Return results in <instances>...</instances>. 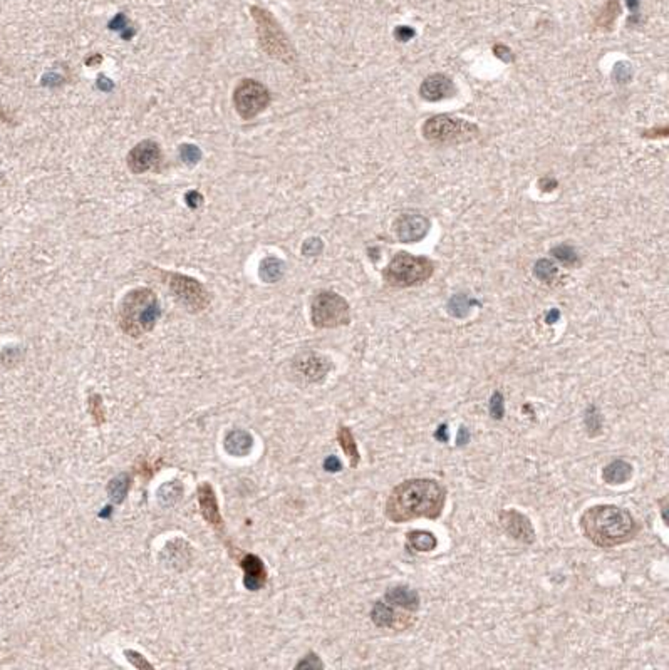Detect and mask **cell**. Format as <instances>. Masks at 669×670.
<instances>
[{"label": "cell", "instance_id": "1", "mask_svg": "<svg viewBox=\"0 0 669 670\" xmlns=\"http://www.w3.org/2000/svg\"><path fill=\"white\" fill-rule=\"evenodd\" d=\"M445 503L446 488L440 481L430 478L406 479L391 490L384 504V516L394 525L419 518L438 520Z\"/></svg>", "mask_w": 669, "mask_h": 670}, {"label": "cell", "instance_id": "2", "mask_svg": "<svg viewBox=\"0 0 669 670\" xmlns=\"http://www.w3.org/2000/svg\"><path fill=\"white\" fill-rule=\"evenodd\" d=\"M580 532L592 545L603 550L626 545L639 533L638 520L626 508L616 504H596L580 515Z\"/></svg>", "mask_w": 669, "mask_h": 670}, {"label": "cell", "instance_id": "3", "mask_svg": "<svg viewBox=\"0 0 669 670\" xmlns=\"http://www.w3.org/2000/svg\"><path fill=\"white\" fill-rule=\"evenodd\" d=\"M161 309L158 297L150 289H134L124 295L120 305V327L126 335L138 337L148 334L157 326Z\"/></svg>", "mask_w": 669, "mask_h": 670}, {"label": "cell", "instance_id": "4", "mask_svg": "<svg viewBox=\"0 0 669 670\" xmlns=\"http://www.w3.org/2000/svg\"><path fill=\"white\" fill-rule=\"evenodd\" d=\"M433 262L426 256H415L406 252H399L393 256L391 263L384 268V282L394 289H408L426 282L433 275Z\"/></svg>", "mask_w": 669, "mask_h": 670}, {"label": "cell", "instance_id": "5", "mask_svg": "<svg viewBox=\"0 0 669 670\" xmlns=\"http://www.w3.org/2000/svg\"><path fill=\"white\" fill-rule=\"evenodd\" d=\"M252 15H254L257 24L260 45H262L265 52L273 59L285 62V64L296 61V50H294L289 37L285 36V32L282 31V27L277 24L271 12L264 10L260 7H252Z\"/></svg>", "mask_w": 669, "mask_h": 670}, {"label": "cell", "instance_id": "6", "mask_svg": "<svg viewBox=\"0 0 669 670\" xmlns=\"http://www.w3.org/2000/svg\"><path fill=\"white\" fill-rule=\"evenodd\" d=\"M310 320L317 328H338L351 322V307L343 295L322 290L310 303Z\"/></svg>", "mask_w": 669, "mask_h": 670}, {"label": "cell", "instance_id": "7", "mask_svg": "<svg viewBox=\"0 0 669 670\" xmlns=\"http://www.w3.org/2000/svg\"><path fill=\"white\" fill-rule=\"evenodd\" d=\"M478 126L448 115L433 116L423 124V136L435 143H465L478 136Z\"/></svg>", "mask_w": 669, "mask_h": 670}, {"label": "cell", "instance_id": "8", "mask_svg": "<svg viewBox=\"0 0 669 670\" xmlns=\"http://www.w3.org/2000/svg\"><path fill=\"white\" fill-rule=\"evenodd\" d=\"M168 285H170V290L173 292L176 300L188 312L199 314L210 305V293L195 278L182 275V273H170Z\"/></svg>", "mask_w": 669, "mask_h": 670}, {"label": "cell", "instance_id": "9", "mask_svg": "<svg viewBox=\"0 0 669 670\" xmlns=\"http://www.w3.org/2000/svg\"><path fill=\"white\" fill-rule=\"evenodd\" d=\"M235 109L243 119H252L259 112H262L271 103V94L264 84L245 79L237 86L233 92Z\"/></svg>", "mask_w": 669, "mask_h": 670}, {"label": "cell", "instance_id": "10", "mask_svg": "<svg viewBox=\"0 0 669 670\" xmlns=\"http://www.w3.org/2000/svg\"><path fill=\"white\" fill-rule=\"evenodd\" d=\"M415 613L396 606L386 604L384 600H377L371 609V622L377 629L403 632L415 625Z\"/></svg>", "mask_w": 669, "mask_h": 670}, {"label": "cell", "instance_id": "11", "mask_svg": "<svg viewBox=\"0 0 669 670\" xmlns=\"http://www.w3.org/2000/svg\"><path fill=\"white\" fill-rule=\"evenodd\" d=\"M500 525H502L503 532L508 534V537L515 539V541L524 543V545H532L535 543V530H533L532 521L527 515L520 513L519 509L510 508V509H503L498 516Z\"/></svg>", "mask_w": 669, "mask_h": 670}, {"label": "cell", "instance_id": "12", "mask_svg": "<svg viewBox=\"0 0 669 670\" xmlns=\"http://www.w3.org/2000/svg\"><path fill=\"white\" fill-rule=\"evenodd\" d=\"M292 367L297 377L304 379L305 382H310V384H315V382H322L327 377V374L332 369V364L327 357L321 356V354L305 352L294 359Z\"/></svg>", "mask_w": 669, "mask_h": 670}, {"label": "cell", "instance_id": "13", "mask_svg": "<svg viewBox=\"0 0 669 670\" xmlns=\"http://www.w3.org/2000/svg\"><path fill=\"white\" fill-rule=\"evenodd\" d=\"M430 231V220L423 214L405 213L394 221V233L399 242L413 243L426 237Z\"/></svg>", "mask_w": 669, "mask_h": 670}, {"label": "cell", "instance_id": "14", "mask_svg": "<svg viewBox=\"0 0 669 670\" xmlns=\"http://www.w3.org/2000/svg\"><path fill=\"white\" fill-rule=\"evenodd\" d=\"M161 150L154 141H143L128 154V166L133 173H146L159 166Z\"/></svg>", "mask_w": 669, "mask_h": 670}, {"label": "cell", "instance_id": "15", "mask_svg": "<svg viewBox=\"0 0 669 670\" xmlns=\"http://www.w3.org/2000/svg\"><path fill=\"white\" fill-rule=\"evenodd\" d=\"M419 94L424 101L430 103H438V101L453 98L456 94V86L448 75L445 74H433L428 75L426 79L419 86Z\"/></svg>", "mask_w": 669, "mask_h": 670}, {"label": "cell", "instance_id": "16", "mask_svg": "<svg viewBox=\"0 0 669 670\" xmlns=\"http://www.w3.org/2000/svg\"><path fill=\"white\" fill-rule=\"evenodd\" d=\"M240 567L243 570V585L248 592H259L267 583V570L260 556L248 553L240 560Z\"/></svg>", "mask_w": 669, "mask_h": 670}, {"label": "cell", "instance_id": "17", "mask_svg": "<svg viewBox=\"0 0 669 670\" xmlns=\"http://www.w3.org/2000/svg\"><path fill=\"white\" fill-rule=\"evenodd\" d=\"M199 504H200V511L203 515L205 521L208 525H212L213 528L222 530L223 528V518L220 515V509H218V500L215 495V490L210 483H203L200 484L199 488Z\"/></svg>", "mask_w": 669, "mask_h": 670}, {"label": "cell", "instance_id": "18", "mask_svg": "<svg viewBox=\"0 0 669 670\" xmlns=\"http://www.w3.org/2000/svg\"><path fill=\"white\" fill-rule=\"evenodd\" d=\"M382 600L386 604L396 606V609L406 610V612H418L419 609V595L418 592L413 588H410L408 585H396V587H391L388 592L384 593V598Z\"/></svg>", "mask_w": 669, "mask_h": 670}, {"label": "cell", "instance_id": "19", "mask_svg": "<svg viewBox=\"0 0 669 670\" xmlns=\"http://www.w3.org/2000/svg\"><path fill=\"white\" fill-rule=\"evenodd\" d=\"M161 562L175 570H183L192 562V548L185 539H173L163 548Z\"/></svg>", "mask_w": 669, "mask_h": 670}, {"label": "cell", "instance_id": "20", "mask_svg": "<svg viewBox=\"0 0 669 670\" xmlns=\"http://www.w3.org/2000/svg\"><path fill=\"white\" fill-rule=\"evenodd\" d=\"M223 448L233 458H245L254 449V436L243 429H233L223 439Z\"/></svg>", "mask_w": 669, "mask_h": 670}, {"label": "cell", "instance_id": "21", "mask_svg": "<svg viewBox=\"0 0 669 670\" xmlns=\"http://www.w3.org/2000/svg\"><path fill=\"white\" fill-rule=\"evenodd\" d=\"M633 465L624 459H616L609 463L603 469V481L609 486H617V484L628 483L633 478Z\"/></svg>", "mask_w": 669, "mask_h": 670}, {"label": "cell", "instance_id": "22", "mask_svg": "<svg viewBox=\"0 0 669 670\" xmlns=\"http://www.w3.org/2000/svg\"><path fill=\"white\" fill-rule=\"evenodd\" d=\"M436 546H438V539L426 530H413L406 534L408 550L418 551V553H430V551L436 550Z\"/></svg>", "mask_w": 669, "mask_h": 670}, {"label": "cell", "instance_id": "23", "mask_svg": "<svg viewBox=\"0 0 669 670\" xmlns=\"http://www.w3.org/2000/svg\"><path fill=\"white\" fill-rule=\"evenodd\" d=\"M338 442L340 446V449L344 451L349 459V466L351 467H357L361 463V453L359 448H357V442L354 434H352L351 428L347 425H339L338 429Z\"/></svg>", "mask_w": 669, "mask_h": 670}, {"label": "cell", "instance_id": "24", "mask_svg": "<svg viewBox=\"0 0 669 670\" xmlns=\"http://www.w3.org/2000/svg\"><path fill=\"white\" fill-rule=\"evenodd\" d=\"M129 488H131V478H129L128 473H121L109 481L108 496L111 498L113 503L121 504L128 496Z\"/></svg>", "mask_w": 669, "mask_h": 670}, {"label": "cell", "instance_id": "25", "mask_svg": "<svg viewBox=\"0 0 669 670\" xmlns=\"http://www.w3.org/2000/svg\"><path fill=\"white\" fill-rule=\"evenodd\" d=\"M284 272H285L284 262L279 258H275V256H268V258L262 260V263H260V268H259L260 278H262L264 282H267V284L279 282L280 278L284 277Z\"/></svg>", "mask_w": 669, "mask_h": 670}, {"label": "cell", "instance_id": "26", "mask_svg": "<svg viewBox=\"0 0 669 670\" xmlns=\"http://www.w3.org/2000/svg\"><path fill=\"white\" fill-rule=\"evenodd\" d=\"M182 496H183V486L182 483L176 481V479H173V481H166L158 490V500L161 501L165 507H173L175 503H178Z\"/></svg>", "mask_w": 669, "mask_h": 670}, {"label": "cell", "instance_id": "27", "mask_svg": "<svg viewBox=\"0 0 669 670\" xmlns=\"http://www.w3.org/2000/svg\"><path fill=\"white\" fill-rule=\"evenodd\" d=\"M603 414L597 409V406H589L584 412V425L589 436H597L603 429Z\"/></svg>", "mask_w": 669, "mask_h": 670}, {"label": "cell", "instance_id": "28", "mask_svg": "<svg viewBox=\"0 0 669 670\" xmlns=\"http://www.w3.org/2000/svg\"><path fill=\"white\" fill-rule=\"evenodd\" d=\"M87 411H89V416L92 417L96 425H103L106 423V414H104V407H103V398L98 393H92L89 398H87Z\"/></svg>", "mask_w": 669, "mask_h": 670}, {"label": "cell", "instance_id": "29", "mask_svg": "<svg viewBox=\"0 0 669 670\" xmlns=\"http://www.w3.org/2000/svg\"><path fill=\"white\" fill-rule=\"evenodd\" d=\"M533 272H535V275L540 278L542 282H545V284H550V282L557 277V268H555V265L549 262V260H538Z\"/></svg>", "mask_w": 669, "mask_h": 670}, {"label": "cell", "instance_id": "30", "mask_svg": "<svg viewBox=\"0 0 669 670\" xmlns=\"http://www.w3.org/2000/svg\"><path fill=\"white\" fill-rule=\"evenodd\" d=\"M470 307L471 303L465 295H456V297H453L448 303L449 314L454 315V317H465V315L470 312Z\"/></svg>", "mask_w": 669, "mask_h": 670}, {"label": "cell", "instance_id": "31", "mask_svg": "<svg viewBox=\"0 0 669 670\" xmlns=\"http://www.w3.org/2000/svg\"><path fill=\"white\" fill-rule=\"evenodd\" d=\"M552 255L559 260V262H562L563 265H569V267H570V265L577 263V260H579L577 254H575V250L569 245L555 247L552 250Z\"/></svg>", "mask_w": 669, "mask_h": 670}, {"label": "cell", "instance_id": "32", "mask_svg": "<svg viewBox=\"0 0 669 670\" xmlns=\"http://www.w3.org/2000/svg\"><path fill=\"white\" fill-rule=\"evenodd\" d=\"M490 416L496 421L503 419L505 416V399L500 391H495L490 398Z\"/></svg>", "mask_w": 669, "mask_h": 670}, {"label": "cell", "instance_id": "33", "mask_svg": "<svg viewBox=\"0 0 669 670\" xmlns=\"http://www.w3.org/2000/svg\"><path fill=\"white\" fill-rule=\"evenodd\" d=\"M617 15H619V2H617V0H609L607 7L604 8L603 17L599 19V25H603V27H611L614 19H616Z\"/></svg>", "mask_w": 669, "mask_h": 670}, {"label": "cell", "instance_id": "34", "mask_svg": "<svg viewBox=\"0 0 669 670\" xmlns=\"http://www.w3.org/2000/svg\"><path fill=\"white\" fill-rule=\"evenodd\" d=\"M180 154H182L183 163L190 164V166L196 164L201 159V151L195 145H183L180 147Z\"/></svg>", "mask_w": 669, "mask_h": 670}, {"label": "cell", "instance_id": "35", "mask_svg": "<svg viewBox=\"0 0 669 670\" xmlns=\"http://www.w3.org/2000/svg\"><path fill=\"white\" fill-rule=\"evenodd\" d=\"M124 657L134 669H140V670H143V669H150L151 670V669H153V664H150L148 660H146L141 654H138L136 650H124Z\"/></svg>", "mask_w": 669, "mask_h": 670}, {"label": "cell", "instance_id": "36", "mask_svg": "<svg viewBox=\"0 0 669 670\" xmlns=\"http://www.w3.org/2000/svg\"><path fill=\"white\" fill-rule=\"evenodd\" d=\"M296 669H324V664L317 655L310 652V654H307L304 659L296 665Z\"/></svg>", "mask_w": 669, "mask_h": 670}, {"label": "cell", "instance_id": "37", "mask_svg": "<svg viewBox=\"0 0 669 670\" xmlns=\"http://www.w3.org/2000/svg\"><path fill=\"white\" fill-rule=\"evenodd\" d=\"M321 250H322V242L319 238L307 240V242L304 243V247H302V254L309 255V256L321 254Z\"/></svg>", "mask_w": 669, "mask_h": 670}, {"label": "cell", "instance_id": "38", "mask_svg": "<svg viewBox=\"0 0 669 670\" xmlns=\"http://www.w3.org/2000/svg\"><path fill=\"white\" fill-rule=\"evenodd\" d=\"M322 466L327 473H339V471H343V463H340L338 456H327L324 459Z\"/></svg>", "mask_w": 669, "mask_h": 670}, {"label": "cell", "instance_id": "39", "mask_svg": "<svg viewBox=\"0 0 669 670\" xmlns=\"http://www.w3.org/2000/svg\"><path fill=\"white\" fill-rule=\"evenodd\" d=\"M631 74H633V71H631V67L628 64H624V62H621V64L616 66V79L619 82L629 81Z\"/></svg>", "mask_w": 669, "mask_h": 670}, {"label": "cell", "instance_id": "40", "mask_svg": "<svg viewBox=\"0 0 669 670\" xmlns=\"http://www.w3.org/2000/svg\"><path fill=\"white\" fill-rule=\"evenodd\" d=\"M185 201H187V205L190 206L192 210H196L203 203V196H201L199 191H188L187 196H185Z\"/></svg>", "mask_w": 669, "mask_h": 670}, {"label": "cell", "instance_id": "41", "mask_svg": "<svg viewBox=\"0 0 669 670\" xmlns=\"http://www.w3.org/2000/svg\"><path fill=\"white\" fill-rule=\"evenodd\" d=\"M126 25H128V20H126V17L123 14H120L111 20V24H109V29H113V31H121V29H124Z\"/></svg>", "mask_w": 669, "mask_h": 670}, {"label": "cell", "instance_id": "42", "mask_svg": "<svg viewBox=\"0 0 669 670\" xmlns=\"http://www.w3.org/2000/svg\"><path fill=\"white\" fill-rule=\"evenodd\" d=\"M470 442V432H468V429L465 428V425H461L460 428V431H458V436H456V446H466Z\"/></svg>", "mask_w": 669, "mask_h": 670}, {"label": "cell", "instance_id": "43", "mask_svg": "<svg viewBox=\"0 0 669 670\" xmlns=\"http://www.w3.org/2000/svg\"><path fill=\"white\" fill-rule=\"evenodd\" d=\"M415 36V31L411 27H398L396 29V39L398 41H410Z\"/></svg>", "mask_w": 669, "mask_h": 670}, {"label": "cell", "instance_id": "44", "mask_svg": "<svg viewBox=\"0 0 669 670\" xmlns=\"http://www.w3.org/2000/svg\"><path fill=\"white\" fill-rule=\"evenodd\" d=\"M435 437L438 441H448V428H446V424L440 425L438 431H436V434H435Z\"/></svg>", "mask_w": 669, "mask_h": 670}, {"label": "cell", "instance_id": "45", "mask_svg": "<svg viewBox=\"0 0 669 670\" xmlns=\"http://www.w3.org/2000/svg\"><path fill=\"white\" fill-rule=\"evenodd\" d=\"M98 87H101V89H104V91H111L113 89V81H109L108 78L101 75V78L98 79Z\"/></svg>", "mask_w": 669, "mask_h": 670}, {"label": "cell", "instance_id": "46", "mask_svg": "<svg viewBox=\"0 0 669 670\" xmlns=\"http://www.w3.org/2000/svg\"><path fill=\"white\" fill-rule=\"evenodd\" d=\"M661 503H663V520H664V523L668 525V516H666V513H668V507H666V504H668V498H663Z\"/></svg>", "mask_w": 669, "mask_h": 670}, {"label": "cell", "instance_id": "47", "mask_svg": "<svg viewBox=\"0 0 669 670\" xmlns=\"http://www.w3.org/2000/svg\"><path fill=\"white\" fill-rule=\"evenodd\" d=\"M96 61H101V56H99V54H98V56H94V57H91V59H89V57H87V61H86V64H87V66H94V64H98V62H96Z\"/></svg>", "mask_w": 669, "mask_h": 670}, {"label": "cell", "instance_id": "48", "mask_svg": "<svg viewBox=\"0 0 669 670\" xmlns=\"http://www.w3.org/2000/svg\"><path fill=\"white\" fill-rule=\"evenodd\" d=\"M557 319H559V312H557V310H552V317H550V315H549V317H547V323H554Z\"/></svg>", "mask_w": 669, "mask_h": 670}]
</instances>
